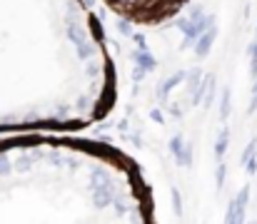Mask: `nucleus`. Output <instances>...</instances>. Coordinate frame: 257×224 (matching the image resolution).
<instances>
[{
  "mask_svg": "<svg viewBox=\"0 0 257 224\" xmlns=\"http://www.w3.org/2000/svg\"><path fill=\"white\" fill-rule=\"evenodd\" d=\"M227 137H230L227 130H222V135H220V140H217V147H215V154H217V157L225 154V149H227Z\"/></svg>",
  "mask_w": 257,
  "mask_h": 224,
  "instance_id": "20e7f679",
  "label": "nucleus"
},
{
  "mask_svg": "<svg viewBox=\"0 0 257 224\" xmlns=\"http://www.w3.org/2000/svg\"><path fill=\"white\" fill-rule=\"evenodd\" d=\"M257 110V80H255V87H252V100H250V112Z\"/></svg>",
  "mask_w": 257,
  "mask_h": 224,
  "instance_id": "423d86ee",
  "label": "nucleus"
},
{
  "mask_svg": "<svg viewBox=\"0 0 257 224\" xmlns=\"http://www.w3.org/2000/svg\"><path fill=\"white\" fill-rule=\"evenodd\" d=\"M255 40H257V30H255Z\"/></svg>",
  "mask_w": 257,
  "mask_h": 224,
  "instance_id": "6e6552de",
  "label": "nucleus"
},
{
  "mask_svg": "<svg viewBox=\"0 0 257 224\" xmlns=\"http://www.w3.org/2000/svg\"><path fill=\"white\" fill-rule=\"evenodd\" d=\"M255 154H257V140H252V142L247 145V149L242 152V157H240V162H242V164H247V162H250V159H252Z\"/></svg>",
  "mask_w": 257,
  "mask_h": 224,
  "instance_id": "7ed1b4c3",
  "label": "nucleus"
},
{
  "mask_svg": "<svg viewBox=\"0 0 257 224\" xmlns=\"http://www.w3.org/2000/svg\"><path fill=\"white\" fill-rule=\"evenodd\" d=\"M230 115V92L225 90L222 92V117H227Z\"/></svg>",
  "mask_w": 257,
  "mask_h": 224,
  "instance_id": "39448f33",
  "label": "nucleus"
},
{
  "mask_svg": "<svg viewBox=\"0 0 257 224\" xmlns=\"http://www.w3.org/2000/svg\"><path fill=\"white\" fill-rule=\"evenodd\" d=\"M222 182H225V167L217 169V184H222Z\"/></svg>",
  "mask_w": 257,
  "mask_h": 224,
  "instance_id": "0eeeda50",
  "label": "nucleus"
},
{
  "mask_svg": "<svg viewBox=\"0 0 257 224\" xmlns=\"http://www.w3.org/2000/svg\"><path fill=\"white\" fill-rule=\"evenodd\" d=\"M215 28H210L207 33H205V38H200V43H197V55H207L210 53V45L215 43Z\"/></svg>",
  "mask_w": 257,
  "mask_h": 224,
  "instance_id": "f03ea898",
  "label": "nucleus"
},
{
  "mask_svg": "<svg viewBox=\"0 0 257 224\" xmlns=\"http://www.w3.org/2000/svg\"><path fill=\"white\" fill-rule=\"evenodd\" d=\"M250 199V187H242V192L230 202V212H227V222H242L245 219V207Z\"/></svg>",
  "mask_w": 257,
  "mask_h": 224,
  "instance_id": "f257e3e1",
  "label": "nucleus"
}]
</instances>
